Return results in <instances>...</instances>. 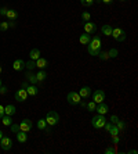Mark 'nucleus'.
Returning <instances> with one entry per match:
<instances>
[{"instance_id":"nucleus-17","label":"nucleus","mask_w":138,"mask_h":154,"mask_svg":"<svg viewBox=\"0 0 138 154\" xmlns=\"http://www.w3.org/2000/svg\"><path fill=\"white\" fill-rule=\"evenodd\" d=\"M15 112H17V108H15V106H13V104H7V106L4 107V115L13 117Z\"/></svg>"},{"instance_id":"nucleus-2","label":"nucleus","mask_w":138,"mask_h":154,"mask_svg":"<svg viewBox=\"0 0 138 154\" xmlns=\"http://www.w3.org/2000/svg\"><path fill=\"white\" fill-rule=\"evenodd\" d=\"M105 124H106V118H105V115H102V114L94 115L91 119V125H92V128H95V129H102Z\"/></svg>"},{"instance_id":"nucleus-37","label":"nucleus","mask_w":138,"mask_h":154,"mask_svg":"<svg viewBox=\"0 0 138 154\" xmlns=\"http://www.w3.org/2000/svg\"><path fill=\"white\" fill-rule=\"evenodd\" d=\"M112 142H113V144H119V142H120V137H119V135H115V136H112Z\"/></svg>"},{"instance_id":"nucleus-32","label":"nucleus","mask_w":138,"mask_h":154,"mask_svg":"<svg viewBox=\"0 0 138 154\" xmlns=\"http://www.w3.org/2000/svg\"><path fill=\"white\" fill-rule=\"evenodd\" d=\"M81 20H83L84 22L90 21V20H91V15H90V13H87V11H83V13H81Z\"/></svg>"},{"instance_id":"nucleus-39","label":"nucleus","mask_w":138,"mask_h":154,"mask_svg":"<svg viewBox=\"0 0 138 154\" xmlns=\"http://www.w3.org/2000/svg\"><path fill=\"white\" fill-rule=\"evenodd\" d=\"M51 128H53V126L47 125V126H46V129H44V131H43V132L46 133V135H50V133H51V131H53V129H51Z\"/></svg>"},{"instance_id":"nucleus-21","label":"nucleus","mask_w":138,"mask_h":154,"mask_svg":"<svg viewBox=\"0 0 138 154\" xmlns=\"http://www.w3.org/2000/svg\"><path fill=\"white\" fill-rule=\"evenodd\" d=\"M90 40H91V36H90V33H81L80 38H79V42H80V45H89Z\"/></svg>"},{"instance_id":"nucleus-28","label":"nucleus","mask_w":138,"mask_h":154,"mask_svg":"<svg viewBox=\"0 0 138 154\" xmlns=\"http://www.w3.org/2000/svg\"><path fill=\"white\" fill-rule=\"evenodd\" d=\"M46 126H47V122H46V119L44 118H40L39 121H37V128H39L40 131H44Z\"/></svg>"},{"instance_id":"nucleus-9","label":"nucleus","mask_w":138,"mask_h":154,"mask_svg":"<svg viewBox=\"0 0 138 154\" xmlns=\"http://www.w3.org/2000/svg\"><path fill=\"white\" fill-rule=\"evenodd\" d=\"M14 97H15V101H18V103H24V101L28 99V93H26V90L21 88V89H18L17 92H15Z\"/></svg>"},{"instance_id":"nucleus-18","label":"nucleus","mask_w":138,"mask_h":154,"mask_svg":"<svg viewBox=\"0 0 138 154\" xmlns=\"http://www.w3.org/2000/svg\"><path fill=\"white\" fill-rule=\"evenodd\" d=\"M17 140L19 143H26L28 142V133L22 132V131H18L17 132Z\"/></svg>"},{"instance_id":"nucleus-23","label":"nucleus","mask_w":138,"mask_h":154,"mask_svg":"<svg viewBox=\"0 0 138 154\" xmlns=\"http://www.w3.org/2000/svg\"><path fill=\"white\" fill-rule=\"evenodd\" d=\"M36 78H37V81H39V82H43V81H46L47 72L44 71V69H40V71L36 74Z\"/></svg>"},{"instance_id":"nucleus-16","label":"nucleus","mask_w":138,"mask_h":154,"mask_svg":"<svg viewBox=\"0 0 138 154\" xmlns=\"http://www.w3.org/2000/svg\"><path fill=\"white\" fill-rule=\"evenodd\" d=\"M25 78H26V81H28V82L32 83V85H36V83L39 82V81H37V78H36V74H33L32 71H26Z\"/></svg>"},{"instance_id":"nucleus-26","label":"nucleus","mask_w":138,"mask_h":154,"mask_svg":"<svg viewBox=\"0 0 138 154\" xmlns=\"http://www.w3.org/2000/svg\"><path fill=\"white\" fill-rule=\"evenodd\" d=\"M106 53H108V57L109 58H116L117 56H119V50L115 49V47H112V49H110L109 51H106Z\"/></svg>"},{"instance_id":"nucleus-8","label":"nucleus","mask_w":138,"mask_h":154,"mask_svg":"<svg viewBox=\"0 0 138 154\" xmlns=\"http://www.w3.org/2000/svg\"><path fill=\"white\" fill-rule=\"evenodd\" d=\"M0 147H1L4 151L11 150V147H13V140H11L8 136H3L0 139Z\"/></svg>"},{"instance_id":"nucleus-34","label":"nucleus","mask_w":138,"mask_h":154,"mask_svg":"<svg viewBox=\"0 0 138 154\" xmlns=\"http://www.w3.org/2000/svg\"><path fill=\"white\" fill-rule=\"evenodd\" d=\"M8 28H10V26H8V22H6V21L0 22V31H1V32H6Z\"/></svg>"},{"instance_id":"nucleus-44","label":"nucleus","mask_w":138,"mask_h":154,"mask_svg":"<svg viewBox=\"0 0 138 154\" xmlns=\"http://www.w3.org/2000/svg\"><path fill=\"white\" fill-rule=\"evenodd\" d=\"M21 88H22V89H26V88H28V82H24L21 85Z\"/></svg>"},{"instance_id":"nucleus-4","label":"nucleus","mask_w":138,"mask_h":154,"mask_svg":"<svg viewBox=\"0 0 138 154\" xmlns=\"http://www.w3.org/2000/svg\"><path fill=\"white\" fill-rule=\"evenodd\" d=\"M80 100H81V97L78 92H69L66 96V101L71 104V106H79Z\"/></svg>"},{"instance_id":"nucleus-14","label":"nucleus","mask_w":138,"mask_h":154,"mask_svg":"<svg viewBox=\"0 0 138 154\" xmlns=\"http://www.w3.org/2000/svg\"><path fill=\"white\" fill-rule=\"evenodd\" d=\"M13 68H14V71H22V69H25L24 60H21V58L14 60V63H13Z\"/></svg>"},{"instance_id":"nucleus-35","label":"nucleus","mask_w":138,"mask_h":154,"mask_svg":"<svg viewBox=\"0 0 138 154\" xmlns=\"http://www.w3.org/2000/svg\"><path fill=\"white\" fill-rule=\"evenodd\" d=\"M10 131L13 133H17L19 131V124H11L10 125Z\"/></svg>"},{"instance_id":"nucleus-11","label":"nucleus","mask_w":138,"mask_h":154,"mask_svg":"<svg viewBox=\"0 0 138 154\" xmlns=\"http://www.w3.org/2000/svg\"><path fill=\"white\" fill-rule=\"evenodd\" d=\"M83 28H84V32L86 33H95L97 32V25L94 24V22H84L83 24Z\"/></svg>"},{"instance_id":"nucleus-10","label":"nucleus","mask_w":138,"mask_h":154,"mask_svg":"<svg viewBox=\"0 0 138 154\" xmlns=\"http://www.w3.org/2000/svg\"><path fill=\"white\" fill-rule=\"evenodd\" d=\"M95 111H97V114H102V115H105V114H108V111H109V106H108V104H106L105 101H102V103L97 104Z\"/></svg>"},{"instance_id":"nucleus-15","label":"nucleus","mask_w":138,"mask_h":154,"mask_svg":"<svg viewBox=\"0 0 138 154\" xmlns=\"http://www.w3.org/2000/svg\"><path fill=\"white\" fill-rule=\"evenodd\" d=\"M47 67H48V61H47L46 58L39 57L37 60H36V68H39V69H46Z\"/></svg>"},{"instance_id":"nucleus-27","label":"nucleus","mask_w":138,"mask_h":154,"mask_svg":"<svg viewBox=\"0 0 138 154\" xmlns=\"http://www.w3.org/2000/svg\"><path fill=\"white\" fill-rule=\"evenodd\" d=\"M95 107H97V104L94 103V101H89V103H86V108H87V111L90 112H94L95 111Z\"/></svg>"},{"instance_id":"nucleus-20","label":"nucleus","mask_w":138,"mask_h":154,"mask_svg":"<svg viewBox=\"0 0 138 154\" xmlns=\"http://www.w3.org/2000/svg\"><path fill=\"white\" fill-rule=\"evenodd\" d=\"M112 26L109 25V24H104L102 26H101V32H102V35H105V36H110L112 35Z\"/></svg>"},{"instance_id":"nucleus-12","label":"nucleus","mask_w":138,"mask_h":154,"mask_svg":"<svg viewBox=\"0 0 138 154\" xmlns=\"http://www.w3.org/2000/svg\"><path fill=\"white\" fill-rule=\"evenodd\" d=\"M78 93L80 94L81 99H87V97L91 96V88L90 86H83V88H80V90Z\"/></svg>"},{"instance_id":"nucleus-45","label":"nucleus","mask_w":138,"mask_h":154,"mask_svg":"<svg viewBox=\"0 0 138 154\" xmlns=\"http://www.w3.org/2000/svg\"><path fill=\"white\" fill-rule=\"evenodd\" d=\"M128 153H131V154H137L138 151H137V150H130V151H128Z\"/></svg>"},{"instance_id":"nucleus-49","label":"nucleus","mask_w":138,"mask_h":154,"mask_svg":"<svg viewBox=\"0 0 138 154\" xmlns=\"http://www.w3.org/2000/svg\"><path fill=\"white\" fill-rule=\"evenodd\" d=\"M120 2H126V0H120Z\"/></svg>"},{"instance_id":"nucleus-19","label":"nucleus","mask_w":138,"mask_h":154,"mask_svg":"<svg viewBox=\"0 0 138 154\" xmlns=\"http://www.w3.org/2000/svg\"><path fill=\"white\" fill-rule=\"evenodd\" d=\"M6 17L10 20V21H17L18 18V13L15 10H13V8H8L7 13H6Z\"/></svg>"},{"instance_id":"nucleus-33","label":"nucleus","mask_w":138,"mask_h":154,"mask_svg":"<svg viewBox=\"0 0 138 154\" xmlns=\"http://www.w3.org/2000/svg\"><path fill=\"white\" fill-rule=\"evenodd\" d=\"M97 57H98L99 60H102V61H105V60H108V58H109V57H108V53H106V51H99Z\"/></svg>"},{"instance_id":"nucleus-6","label":"nucleus","mask_w":138,"mask_h":154,"mask_svg":"<svg viewBox=\"0 0 138 154\" xmlns=\"http://www.w3.org/2000/svg\"><path fill=\"white\" fill-rule=\"evenodd\" d=\"M91 94H92V101H94L95 104L102 103V101H105V99H106V94L102 89H97L95 92L91 93Z\"/></svg>"},{"instance_id":"nucleus-42","label":"nucleus","mask_w":138,"mask_h":154,"mask_svg":"<svg viewBox=\"0 0 138 154\" xmlns=\"http://www.w3.org/2000/svg\"><path fill=\"white\" fill-rule=\"evenodd\" d=\"M3 115H4V106L0 104V119L3 118Z\"/></svg>"},{"instance_id":"nucleus-46","label":"nucleus","mask_w":138,"mask_h":154,"mask_svg":"<svg viewBox=\"0 0 138 154\" xmlns=\"http://www.w3.org/2000/svg\"><path fill=\"white\" fill-rule=\"evenodd\" d=\"M4 136V133H3V131H0V139H1V137Z\"/></svg>"},{"instance_id":"nucleus-29","label":"nucleus","mask_w":138,"mask_h":154,"mask_svg":"<svg viewBox=\"0 0 138 154\" xmlns=\"http://www.w3.org/2000/svg\"><path fill=\"white\" fill-rule=\"evenodd\" d=\"M119 132H120V131H119V128H117L116 125H112V128L109 129V132H108V133H109L110 136H115V135H119Z\"/></svg>"},{"instance_id":"nucleus-31","label":"nucleus","mask_w":138,"mask_h":154,"mask_svg":"<svg viewBox=\"0 0 138 154\" xmlns=\"http://www.w3.org/2000/svg\"><path fill=\"white\" fill-rule=\"evenodd\" d=\"M115 125H116L117 128H119V131H123V129H126V126H127V124H126V122H124V121H120V119H119V121H117L116 124H115Z\"/></svg>"},{"instance_id":"nucleus-25","label":"nucleus","mask_w":138,"mask_h":154,"mask_svg":"<svg viewBox=\"0 0 138 154\" xmlns=\"http://www.w3.org/2000/svg\"><path fill=\"white\" fill-rule=\"evenodd\" d=\"M1 124L4 126H10L13 124V119H11L10 115H3V118H1Z\"/></svg>"},{"instance_id":"nucleus-5","label":"nucleus","mask_w":138,"mask_h":154,"mask_svg":"<svg viewBox=\"0 0 138 154\" xmlns=\"http://www.w3.org/2000/svg\"><path fill=\"white\" fill-rule=\"evenodd\" d=\"M110 36H113V39L117 40V42H124L126 38H127V35H126V32H124V29H122V28L112 29V35Z\"/></svg>"},{"instance_id":"nucleus-13","label":"nucleus","mask_w":138,"mask_h":154,"mask_svg":"<svg viewBox=\"0 0 138 154\" xmlns=\"http://www.w3.org/2000/svg\"><path fill=\"white\" fill-rule=\"evenodd\" d=\"M25 90H26L28 96H37V94H39V88H37L36 85H32V83L28 85V88H26Z\"/></svg>"},{"instance_id":"nucleus-40","label":"nucleus","mask_w":138,"mask_h":154,"mask_svg":"<svg viewBox=\"0 0 138 154\" xmlns=\"http://www.w3.org/2000/svg\"><path fill=\"white\" fill-rule=\"evenodd\" d=\"M7 93V88H6V86H0V94H6Z\"/></svg>"},{"instance_id":"nucleus-7","label":"nucleus","mask_w":138,"mask_h":154,"mask_svg":"<svg viewBox=\"0 0 138 154\" xmlns=\"http://www.w3.org/2000/svg\"><path fill=\"white\" fill-rule=\"evenodd\" d=\"M33 128V124L31 119L28 118H24L21 122H19V131H22V132H31V129Z\"/></svg>"},{"instance_id":"nucleus-3","label":"nucleus","mask_w":138,"mask_h":154,"mask_svg":"<svg viewBox=\"0 0 138 154\" xmlns=\"http://www.w3.org/2000/svg\"><path fill=\"white\" fill-rule=\"evenodd\" d=\"M46 122H47V125L50 126H55L60 122V114H58L57 111H47L46 114Z\"/></svg>"},{"instance_id":"nucleus-43","label":"nucleus","mask_w":138,"mask_h":154,"mask_svg":"<svg viewBox=\"0 0 138 154\" xmlns=\"http://www.w3.org/2000/svg\"><path fill=\"white\" fill-rule=\"evenodd\" d=\"M101 3H104V4H112V3H113V0H101Z\"/></svg>"},{"instance_id":"nucleus-36","label":"nucleus","mask_w":138,"mask_h":154,"mask_svg":"<svg viewBox=\"0 0 138 154\" xmlns=\"http://www.w3.org/2000/svg\"><path fill=\"white\" fill-rule=\"evenodd\" d=\"M105 153L106 154H115L116 153V150H115L113 146H110V147H108V149H105Z\"/></svg>"},{"instance_id":"nucleus-1","label":"nucleus","mask_w":138,"mask_h":154,"mask_svg":"<svg viewBox=\"0 0 138 154\" xmlns=\"http://www.w3.org/2000/svg\"><path fill=\"white\" fill-rule=\"evenodd\" d=\"M101 47H102L101 36L97 35V36H94V38H92V39L89 42V45H87V51H89L90 56L97 57V56H98V53L101 51Z\"/></svg>"},{"instance_id":"nucleus-41","label":"nucleus","mask_w":138,"mask_h":154,"mask_svg":"<svg viewBox=\"0 0 138 154\" xmlns=\"http://www.w3.org/2000/svg\"><path fill=\"white\" fill-rule=\"evenodd\" d=\"M7 10H8V8L1 7V8H0V15H4V17H6V13H7Z\"/></svg>"},{"instance_id":"nucleus-38","label":"nucleus","mask_w":138,"mask_h":154,"mask_svg":"<svg viewBox=\"0 0 138 154\" xmlns=\"http://www.w3.org/2000/svg\"><path fill=\"white\" fill-rule=\"evenodd\" d=\"M117 121H119V118H117V115H110V121H109V122H112V124L115 125V124H116Z\"/></svg>"},{"instance_id":"nucleus-22","label":"nucleus","mask_w":138,"mask_h":154,"mask_svg":"<svg viewBox=\"0 0 138 154\" xmlns=\"http://www.w3.org/2000/svg\"><path fill=\"white\" fill-rule=\"evenodd\" d=\"M29 57H31V60H37L39 57H42V53H40L39 49H32L31 50V53H29Z\"/></svg>"},{"instance_id":"nucleus-48","label":"nucleus","mask_w":138,"mask_h":154,"mask_svg":"<svg viewBox=\"0 0 138 154\" xmlns=\"http://www.w3.org/2000/svg\"><path fill=\"white\" fill-rule=\"evenodd\" d=\"M1 85H3V83H1V78H0V86H1Z\"/></svg>"},{"instance_id":"nucleus-47","label":"nucleus","mask_w":138,"mask_h":154,"mask_svg":"<svg viewBox=\"0 0 138 154\" xmlns=\"http://www.w3.org/2000/svg\"><path fill=\"white\" fill-rule=\"evenodd\" d=\"M1 71H3V68H1V65H0V74H1Z\"/></svg>"},{"instance_id":"nucleus-24","label":"nucleus","mask_w":138,"mask_h":154,"mask_svg":"<svg viewBox=\"0 0 138 154\" xmlns=\"http://www.w3.org/2000/svg\"><path fill=\"white\" fill-rule=\"evenodd\" d=\"M25 68L28 69V71H33L36 68V61L35 60H29L25 63Z\"/></svg>"},{"instance_id":"nucleus-30","label":"nucleus","mask_w":138,"mask_h":154,"mask_svg":"<svg viewBox=\"0 0 138 154\" xmlns=\"http://www.w3.org/2000/svg\"><path fill=\"white\" fill-rule=\"evenodd\" d=\"M94 3H95L94 0H80V4L81 6H84V7H91Z\"/></svg>"}]
</instances>
